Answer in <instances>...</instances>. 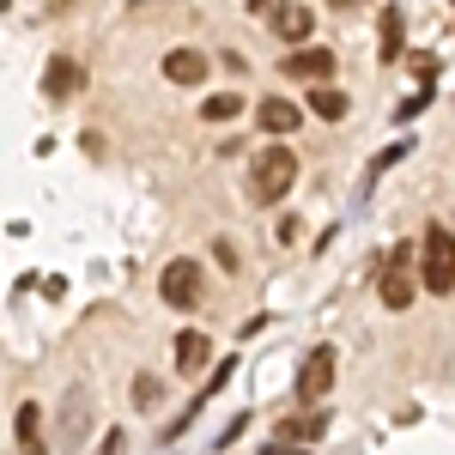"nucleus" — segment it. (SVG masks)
Listing matches in <instances>:
<instances>
[{
  "label": "nucleus",
  "mask_w": 455,
  "mask_h": 455,
  "mask_svg": "<svg viewBox=\"0 0 455 455\" xmlns=\"http://www.w3.org/2000/svg\"><path fill=\"white\" fill-rule=\"evenodd\" d=\"M291 182H298V158H291V146H261L255 164H249V188H255V201H285Z\"/></svg>",
  "instance_id": "1"
},
{
  "label": "nucleus",
  "mask_w": 455,
  "mask_h": 455,
  "mask_svg": "<svg viewBox=\"0 0 455 455\" xmlns=\"http://www.w3.org/2000/svg\"><path fill=\"white\" fill-rule=\"evenodd\" d=\"M419 280H425V291H437V298L455 291V237H450V225H425Z\"/></svg>",
  "instance_id": "2"
},
{
  "label": "nucleus",
  "mask_w": 455,
  "mask_h": 455,
  "mask_svg": "<svg viewBox=\"0 0 455 455\" xmlns=\"http://www.w3.org/2000/svg\"><path fill=\"white\" fill-rule=\"evenodd\" d=\"M377 298H383V310H413V249L401 243L388 255V267L377 274Z\"/></svg>",
  "instance_id": "3"
},
{
  "label": "nucleus",
  "mask_w": 455,
  "mask_h": 455,
  "mask_svg": "<svg viewBox=\"0 0 455 455\" xmlns=\"http://www.w3.org/2000/svg\"><path fill=\"white\" fill-rule=\"evenodd\" d=\"M158 291H164V304H171V310H195V304H201V291H207L201 261H171V267L158 274Z\"/></svg>",
  "instance_id": "4"
},
{
  "label": "nucleus",
  "mask_w": 455,
  "mask_h": 455,
  "mask_svg": "<svg viewBox=\"0 0 455 455\" xmlns=\"http://www.w3.org/2000/svg\"><path fill=\"white\" fill-rule=\"evenodd\" d=\"M285 79H310V85H328L334 79V55L328 49H310V43H291V55L280 61Z\"/></svg>",
  "instance_id": "5"
},
{
  "label": "nucleus",
  "mask_w": 455,
  "mask_h": 455,
  "mask_svg": "<svg viewBox=\"0 0 455 455\" xmlns=\"http://www.w3.org/2000/svg\"><path fill=\"white\" fill-rule=\"evenodd\" d=\"M328 388H334V347H315L310 358H304V371H298V401L315 407Z\"/></svg>",
  "instance_id": "6"
},
{
  "label": "nucleus",
  "mask_w": 455,
  "mask_h": 455,
  "mask_svg": "<svg viewBox=\"0 0 455 455\" xmlns=\"http://www.w3.org/2000/svg\"><path fill=\"white\" fill-rule=\"evenodd\" d=\"M164 79H171V85H201V79H207V55H201V49H171V55H164Z\"/></svg>",
  "instance_id": "7"
},
{
  "label": "nucleus",
  "mask_w": 455,
  "mask_h": 455,
  "mask_svg": "<svg viewBox=\"0 0 455 455\" xmlns=\"http://www.w3.org/2000/svg\"><path fill=\"white\" fill-rule=\"evenodd\" d=\"M79 85H85V68H79L73 55H55L49 73H43V92H49V98H73Z\"/></svg>",
  "instance_id": "8"
},
{
  "label": "nucleus",
  "mask_w": 455,
  "mask_h": 455,
  "mask_svg": "<svg viewBox=\"0 0 455 455\" xmlns=\"http://www.w3.org/2000/svg\"><path fill=\"white\" fill-rule=\"evenodd\" d=\"M255 122H261V134H291V128L304 122V109L285 104V98H267V104L255 109Z\"/></svg>",
  "instance_id": "9"
},
{
  "label": "nucleus",
  "mask_w": 455,
  "mask_h": 455,
  "mask_svg": "<svg viewBox=\"0 0 455 455\" xmlns=\"http://www.w3.org/2000/svg\"><path fill=\"white\" fill-rule=\"evenodd\" d=\"M274 31H280L285 43H310L315 36V12L310 6H280V12H274Z\"/></svg>",
  "instance_id": "10"
},
{
  "label": "nucleus",
  "mask_w": 455,
  "mask_h": 455,
  "mask_svg": "<svg viewBox=\"0 0 455 455\" xmlns=\"http://www.w3.org/2000/svg\"><path fill=\"white\" fill-rule=\"evenodd\" d=\"M207 334H195V328H182V334H176V371H182V377H195V371H201V364H207Z\"/></svg>",
  "instance_id": "11"
},
{
  "label": "nucleus",
  "mask_w": 455,
  "mask_h": 455,
  "mask_svg": "<svg viewBox=\"0 0 455 455\" xmlns=\"http://www.w3.org/2000/svg\"><path fill=\"white\" fill-rule=\"evenodd\" d=\"M322 431H328V425H322V413H298V419H280L274 425V443H310V437H322Z\"/></svg>",
  "instance_id": "12"
},
{
  "label": "nucleus",
  "mask_w": 455,
  "mask_h": 455,
  "mask_svg": "<svg viewBox=\"0 0 455 455\" xmlns=\"http://www.w3.org/2000/svg\"><path fill=\"white\" fill-rule=\"evenodd\" d=\"M401 43H407V19H401V6H383V43H377V55L395 61V55H401Z\"/></svg>",
  "instance_id": "13"
},
{
  "label": "nucleus",
  "mask_w": 455,
  "mask_h": 455,
  "mask_svg": "<svg viewBox=\"0 0 455 455\" xmlns=\"http://www.w3.org/2000/svg\"><path fill=\"white\" fill-rule=\"evenodd\" d=\"M310 116H315V122H340V116H347V92L315 85V92H310Z\"/></svg>",
  "instance_id": "14"
},
{
  "label": "nucleus",
  "mask_w": 455,
  "mask_h": 455,
  "mask_svg": "<svg viewBox=\"0 0 455 455\" xmlns=\"http://www.w3.org/2000/svg\"><path fill=\"white\" fill-rule=\"evenodd\" d=\"M237 109H243V98H237V92H219V98H207V104H201V116H207L212 128H225V122H237Z\"/></svg>",
  "instance_id": "15"
},
{
  "label": "nucleus",
  "mask_w": 455,
  "mask_h": 455,
  "mask_svg": "<svg viewBox=\"0 0 455 455\" xmlns=\"http://www.w3.org/2000/svg\"><path fill=\"white\" fill-rule=\"evenodd\" d=\"M158 395H164L158 377H140V383H134V401H140V407H158Z\"/></svg>",
  "instance_id": "16"
},
{
  "label": "nucleus",
  "mask_w": 455,
  "mask_h": 455,
  "mask_svg": "<svg viewBox=\"0 0 455 455\" xmlns=\"http://www.w3.org/2000/svg\"><path fill=\"white\" fill-rule=\"evenodd\" d=\"M19 437H25V443H31V437H36V407H31V401L19 407Z\"/></svg>",
  "instance_id": "17"
},
{
  "label": "nucleus",
  "mask_w": 455,
  "mask_h": 455,
  "mask_svg": "<svg viewBox=\"0 0 455 455\" xmlns=\"http://www.w3.org/2000/svg\"><path fill=\"white\" fill-rule=\"evenodd\" d=\"M334 6H352V0H334Z\"/></svg>",
  "instance_id": "18"
},
{
  "label": "nucleus",
  "mask_w": 455,
  "mask_h": 455,
  "mask_svg": "<svg viewBox=\"0 0 455 455\" xmlns=\"http://www.w3.org/2000/svg\"><path fill=\"white\" fill-rule=\"evenodd\" d=\"M255 6H267V0H255Z\"/></svg>",
  "instance_id": "19"
}]
</instances>
